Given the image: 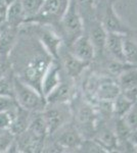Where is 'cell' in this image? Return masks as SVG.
<instances>
[{
	"label": "cell",
	"instance_id": "obj_1",
	"mask_svg": "<svg viewBox=\"0 0 137 153\" xmlns=\"http://www.w3.org/2000/svg\"><path fill=\"white\" fill-rule=\"evenodd\" d=\"M14 98L17 104L31 112H40L44 109L46 101L44 96L33 86L14 76Z\"/></svg>",
	"mask_w": 137,
	"mask_h": 153
},
{
	"label": "cell",
	"instance_id": "obj_2",
	"mask_svg": "<svg viewBox=\"0 0 137 153\" xmlns=\"http://www.w3.org/2000/svg\"><path fill=\"white\" fill-rule=\"evenodd\" d=\"M59 22L63 33L69 44H71L75 39L83 34V25H82L80 12L76 4V0H69L68 7L61 16Z\"/></svg>",
	"mask_w": 137,
	"mask_h": 153
},
{
	"label": "cell",
	"instance_id": "obj_3",
	"mask_svg": "<svg viewBox=\"0 0 137 153\" xmlns=\"http://www.w3.org/2000/svg\"><path fill=\"white\" fill-rule=\"evenodd\" d=\"M32 27L30 29L34 32L35 37L38 39L41 45L45 48L53 58L57 59L58 57V51L61 47V38L55 32L44 24L38 25V23H30Z\"/></svg>",
	"mask_w": 137,
	"mask_h": 153
},
{
	"label": "cell",
	"instance_id": "obj_4",
	"mask_svg": "<svg viewBox=\"0 0 137 153\" xmlns=\"http://www.w3.org/2000/svg\"><path fill=\"white\" fill-rule=\"evenodd\" d=\"M42 115L47 125L48 134H53L57 129L68 123L70 117L68 103H57V104L46 103L44 109L42 110Z\"/></svg>",
	"mask_w": 137,
	"mask_h": 153
},
{
	"label": "cell",
	"instance_id": "obj_5",
	"mask_svg": "<svg viewBox=\"0 0 137 153\" xmlns=\"http://www.w3.org/2000/svg\"><path fill=\"white\" fill-rule=\"evenodd\" d=\"M68 4L69 0H44V3L38 14L28 23L43 24L49 21L52 22L54 19H61L68 7Z\"/></svg>",
	"mask_w": 137,
	"mask_h": 153
},
{
	"label": "cell",
	"instance_id": "obj_6",
	"mask_svg": "<svg viewBox=\"0 0 137 153\" xmlns=\"http://www.w3.org/2000/svg\"><path fill=\"white\" fill-rule=\"evenodd\" d=\"M54 138V142L61 148L67 149H75L79 148L82 145V139L80 133L77 131L75 127L67 123L57 129L53 134H51Z\"/></svg>",
	"mask_w": 137,
	"mask_h": 153
},
{
	"label": "cell",
	"instance_id": "obj_7",
	"mask_svg": "<svg viewBox=\"0 0 137 153\" xmlns=\"http://www.w3.org/2000/svg\"><path fill=\"white\" fill-rule=\"evenodd\" d=\"M59 83H61V65H58L56 59L53 58L42 76L40 85L41 94L45 97Z\"/></svg>",
	"mask_w": 137,
	"mask_h": 153
},
{
	"label": "cell",
	"instance_id": "obj_8",
	"mask_svg": "<svg viewBox=\"0 0 137 153\" xmlns=\"http://www.w3.org/2000/svg\"><path fill=\"white\" fill-rule=\"evenodd\" d=\"M70 51L77 58L86 62H89L95 54V50L89 36L83 35V34L70 44Z\"/></svg>",
	"mask_w": 137,
	"mask_h": 153
},
{
	"label": "cell",
	"instance_id": "obj_9",
	"mask_svg": "<svg viewBox=\"0 0 137 153\" xmlns=\"http://www.w3.org/2000/svg\"><path fill=\"white\" fill-rule=\"evenodd\" d=\"M57 58H59V60L61 61V65L66 70V73L71 78H77L80 76L85 66L88 65V62L81 60L73 55L70 50H64L61 47L58 51Z\"/></svg>",
	"mask_w": 137,
	"mask_h": 153
},
{
	"label": "cell",
	"instance_id": "obj_10",
	"mask_svg": "<svg viewBox=\"0 0 137 153\" xmlns=\"http://www.w3.org/2000/svg\"><path fill=\"white\" fill-rule=\"evenodd\" d=\"M19 28L12 27L6 23L1 25L0 32V56H9L19 39Z\"/></svg>",
	"mask_w": 137,
	"mask_h": 153
},
{
	"label": "cell",
	"instance_id": "obj_11",
	"mask_svg": "<svg viewBox=\"0 0 137 153\" xmlns=\"http://www.w3.org/2000/svg\"><path fill=\"white\" fill-rule=\"evenodd\" d=\"M103 26L108 33H118L122 34V35H125L128 32V29L124 26L123 23L120 21V19L118 18V16L116 14L112 4L106 6L103 16Z\"/></svg>",
	"mask_w": 137,
	"mask_h": 153
},
{
	"label": "cell",
	"instance_id": "obj_12",
	"mask_svg": "<svg viewBox=\"0 0 137 153\" xmlns=\"http://www.w3.org/2000/svg\"><path fill=\"white\" fill-rule=\"evenodd\" d=\"M72 96V86L67 82H61L56 86L45 97L47 104H57V103H68Z\"/></svg>",
	"mask_w": 137,
	"mask_h": 153
},
{
	"label": "cell",
	"instance_id": "obj_13",
	"mask_svg": "<svg viewBox=\"0 0 137 153\" xmlns=\"http://www.w3.org/2000/svg\"><path fill=\"white\" fill-rule=\"evenodd\" d=\"M5 23L16 28H21L22 25L26 23V16L19 0H16L7 6Z\"/></svg>",
	"mask_w": 137,
	"mask_h": 153
},
{
	"label": "cell",
	"instance_id": "obj_14",
	"mask_svg": "<svg viewBox=\"0 0 137 153\" xmlns=\"http://www.w3.org/2000/svg\"><path fill=\"white\" fill-rule=\"evenodd\" d=\"M123 40L124 35L118 33H108L106 36V47L109 53L117 59V61L126 62L123 53Z\"/></svg>",
	"mask_w": 137,
	"mask_h": 153
},
{
	"label": "cell",
	"instance_id": "obj_15",
	"mask_svg": "<svg viewBox=\"0 0 137 153\" xmlns=\"http://www.w3.org/2000/svg\"><path fill=\"white\" fill-rule=\"evenodd\" d=\"M32 117V112L27 109H24L21 106H19L16 112V117L13 118V122L10 127V132L14 136L22 134L25 131H27L30 124V120Z\"/></svg>",
	"mask_w": 137,
	"mask_h": 153
},
{
	"label": "cell",
	"instance_id": "obj_16",
	"mask_svg": "<svg viewBox=\"0 0 137 153\" xmlns=\"http://www.w3.org/2000/svg\"><path fill=\"white\" fill-rule=\"evenodd\" d=\"M106 36H108V32L103 28V24H93L90 30L89 38L92 42L95 52H103V51L104 47H106Z\"/></svg>",
	"mask_w": 137,
	"mask_h": 153
},
{
	"label": "cell",
	"instance_id": "obj_17",
	"mask_svg": "<svg viewBox=\"0 0 137 153\" xmlns=\"http://www.w3.org/2000/svg\"><path fill=\"white\" fill-rule=\"evenodd\" d=\"M97 95L103 101H113L118 95L121 94V88L111 80L100 81L97 88Z\"/></svg>",
	"mask_w": 137,
	"mask_h": 153
},
{
	"label": "cell",
	"instance_id": "obj_18",
	"mask_svg": "<svg viewBox=\"0 0 137 153\" xmlns=\"http://www.w3.org/2000/svg\"><path fill=\"white\" fill-rule=\"evenodd\" d=\"M119 82V86L123 91L137 88V68H127L123 73H121Z\"/></svg>",
	"mask_w": 137,
	"mask_h": 153
},
{
	"label": "cell",
	"instance_id": "obj_19",
	"mask_svg": "<svg viewBox=\"0 0 137 153\" xmlns=\"http://www.w3.org/2000/svg\"><path fill=\"white\" fill-rule=\"evenodd\" d=\"M19 1L26 16V23L38 14L44 3V0H19Z\"/></svg>",
	"mask_w": 137,
	"mask_h": 153
},
{
	"label": "cell",
	"instance_id": "obj_20",
	"mask_svg": "<svg viewBox=\"0 0 137 153\" xmlns=\"http://www.w3.org/2000/svg\"><path fill=\"white\" fill-rule=\"evenodd\" d=\"M133 104L132 101L127 99L123 94H120L113 100V112L118 118L123 117Z\"/></svg>",
	"mask_w": 137,
	"mask_h": 153
},
{
	"label": "cell",
	"instance_id": "obj_21",
	"mask_svg": "<svg viewBox=\"0 0 137 153\" xmlns=\"http://www.w3.org/2000/svg\"><path fill=\"white\" fill-rule=\"evenodd\" d=\"M14 74L13 71L0 78V95L14 98Z\"/></svg>",
	"mask_w": 137,
	"mask_h": 153
},
{
	"label": "cell",
	"instance_id": "obj_22",
	"mask_svg": "<svg viewBox=\"0 0 137 153\" xmlns=\"http://www.w3.org/2000/svg\"><path fill=\"white\" fill-rule=\"evenodd\" d=\"M123 53L125 61L132 65L137 66V44L133 41L124 38L123 40Z\"/></svg>",
	"mask_w": 137,
	"mask_h": 153
},
{
	"label": "cell",
	"instance_id": "obj_23",
	"mask_svg": "<svg viewBox=\"0 0 137 153\" xmlns=\"http://www.w3.org/2000/svg\"><path fill=\"white\" fill-rule=\"evenodd\" d=\"M96 140V142L100 143L103 147L109 148V149L114 148L117 144V136L106 128H103V129L100 130V132L97 135Z\"/></svg>",
	"mask_w": 137,
	"mask_h": 153
},
{
	"label": "cell",
	"instance_id": "obj_24",
	"mask_svg": "<svg viewBox=\"0 0 137 153\" xmlns=\"http://www.w3.org/2000/svg\"><path fill=\"white\" fill-rule=\"evenodd\" d=\"M14 139L16 136L10 132V130L0 129V153L8 152Z\"/></svg>",
	"mask_w": 137,
	"mask_h": 153
},
{
	"label": "cell",
	"instance_id": "obj_25",
	"mask_svg": "<svg viewBox=\"0 0 137 153\" xmlns=\"http://www.w3.org/2000/svg\"><path fill=\"white\" fill-rule=\"evenodd\" d=\"M19 106L10 110L6 111H0V129L2 130H9L13 122V118L16 117V112Z\"/></svg>",
	"mask_w": 137,
	"mask_h": 153
},
{
	"label": "cell",
	"instance_id": "obj_26",
	"mask_svg": "<svg viewBox=\"0 0 137 153\" xmlns=\"http://www.w3.org/2000/svg\"><path fill=\"white\" fill-rule=\"evenodd\" d=\"M123 120L132 131L137 129V103L131 106L128 112L123 117Z\"/></svg>",
	"mask_w": 137,
	"mask_h": 153
},
{
	"label": "cell",
	"instance_id": "obj_27",
	"mask_svg": "<svg viewBox=\"0 0 137 153\" xmlns=\"http://www.w3.org/2000/svg\"><path fill=\"white\" fill-rule=\"evenodd\" d=\"M131 129L127 126V124L124 122L123 117H119V120L117 123L116 126V133H117V137L121 138V139H125L127 140L131 133Z\"/></svg>",
	"mask_w": 137,
	"mask_h": 153
},
{
	"label": "cell",
	"instance_id": "obj_28",
	"mask_svg": "<svg viewBox=\"0 0 137 153\" xmlns=\"http://www.w3.org/2000/svg\"><path fill=\"white\" fill-rule=\"evenodd\" d=\"M16 106H19V104H17L16 98L0 95V111H6V110L13 109Z\"/></svg>",
	"mask_w": 137,
	"mask_h": 153
},
{
	"label": "cell",
	"instance_id": "obj_29",
	"mask_svg": "<svg viewBox=\"0 0 137 153\" xmlns=\"http://www.w3.org/2000/svg\"><path fill=\"white\" fill-rule=\"evenodd\" d=\"M12 71L11 62L8 56H0V78Z\"/></svg>",
	"mask_w": 137,
	"mask_h": 153
},
{
	"label": "cell",
	"instance_id": "obj_30",
	"mask_svg": "<svg viewBox=\"0 0 137 153\" xmlns=\"http://www.w3.org/2000/svg\"><path fill=\"white\" fill-rule=\"evenodd\" d=\"M92 117V112L89 107H82L80 110H79L78 113V118L81 123H87L91 120Z\"/></svg>",
	"mask_w": 137,
	"mask_h": 153
},
{
	"label": "cell",
	"instance_id": "obj_31",
	"mask_svg": "<svg viewBox=\"0 0 137 153\" xmlns=\"http://www.w3.org/2000/svg\"><path fill=\"white\" fill-rule=\"evenodd\" d=\"M78 9H85V11H90L93 6V0H76Z\"/></svg>",
	"mask_w": 137,
	"mask_h": 153
},
{
	"label": "cell",
	"instance_id": "obj_32",
	"mask_svg": "<svg viewBox=\"0 0 137 153\" xmlns=\"http://www.w3.org/2000/svg\"><path fill=\"white\" fill-rule=\"evenodd\" d=\"M128 141L131 143V145L137 151V129L131 131L130 135H129V137H128Z\"/></svg>",
	"mask_w": 137,
	"mask_h": 153
},
{
	"label": "cell",
	"instance_id": "obj_33",
	"mask_svg": "<svg viewBox=\"0 0 137 153\" xmlns=\"http://www.w3.org/2000/svg\"><path fill=\"white\" fill-rule=\"evenodd\" d=\"M0 32H1V26H0Z\"/></svg>",
	"mask_w": 137,
	"mask_h": 153
}]
</instances>
